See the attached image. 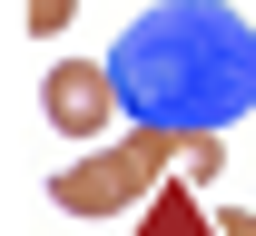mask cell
Here are the masks:
<instances>
[{
    "mask_svg": "<svg viewBox=\"0 0 256 236\" xmlns=\"http://www.w3.org/2000/svg\"><path fill=\"white\" fill-rule=\"evenodd\" d=\"M217 236H256V217H246V207H236V217H226V227H217Z\"/></svg>",
    "mask_w": 256,
    "mask_h": 236,
    "instance_id": "8992f818",
    "label": "cell"
},
{
    "mask_svg": "<svg viewBox=\"0 0 256 236\" xmlns=\"http://www.w3.org/2000/svg\"><path fill=\"white\" fill-rule=\"evenodd\" d=\"M226 128H197V138H178V177H197V187H207V177L226 168V148H217Z\"/></svg>",
    "mask_w": 256,
    "mask_h": 236,
    "instance_id": "277c9868",
    "label": "cell"
},
{
    "mask_svg": "<svg viewBox=\"0 0 256 236\" xmlns=\"http://www.w3.org/2000/svg\"><path fill=\"white\" fill-rule=\"evenodd\" d=\"M168 168H178V138L168 128H128L118 148H89V158L50 168V207L60 217H128V207H148V187Z\"/></svg>",
    "mask_w": 256,
    "mask_h": 236,
    "instance_id": "7a4b0ae2",
    "label": "cell"
},
{
    "mask_svg": "<svg viewBox=\"0 0 256 236\" xmlns=\"http://www.w3.org/2000/svg\"><path fill=\"white\" fill-rule=\"evenodd\" d=\"M20 20H30V30H40V39H60V30H69V20H79V0H20Z\"/></svg>",
    "mask_w": 256,
    "mask_h": 236,
    "instance_id": "5b68a950",
    "label": "cell"
},
{
    "mask_svg": "<svg viewBox=\"0 0 256 236\" xmlns=\"http://www.w3.org/2000/svg\"><path fill=\"white\" fill-rule=\"evenodd\" d=\"M118 108L128 128H236L256 108V30L226 10V0H158L138 30L118 39Z\"/></svg>",
    "mask_w": 256,
    "mask_h": 236,
    "instance_id": "6da1fadb",
    "label": "cell"
},
{
    "mask_svg": "<svg viewBox=\"0 0 256 236\" xmlns=\"http://www.w3.org/2000/svg\"><path fill=\"white\" fill-rule=\"evenodd\" d=\"M40 89H50L40 108H50L60 138H98L108 118H128V108H118V69H108V59H60Z\"/></svg>",
    "mask_w": 256,
    "mask_h": 236,
    "instance_id": "3957f363",
    "label": "cell"
}]
</instances>
